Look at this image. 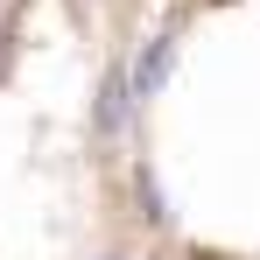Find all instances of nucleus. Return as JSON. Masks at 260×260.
Returning a JSON list of instances; mask_svg holds the SVG:
<instances>
[{
  "mask_svg": "<svg viewBox=\"0 0 260 260\" xmlns=\"http://www.w3.org/2000/svg\"><path fill=\"white\" fill-rule=\"evenodd\" d=\"M155 0H0V260H141V56Z\"/></svg>",
  "mask_w": 260,
  "mask_h": 260,
  "instance_id": "nucleus-1",
  "label": "nucleus"
}]
</instances>
